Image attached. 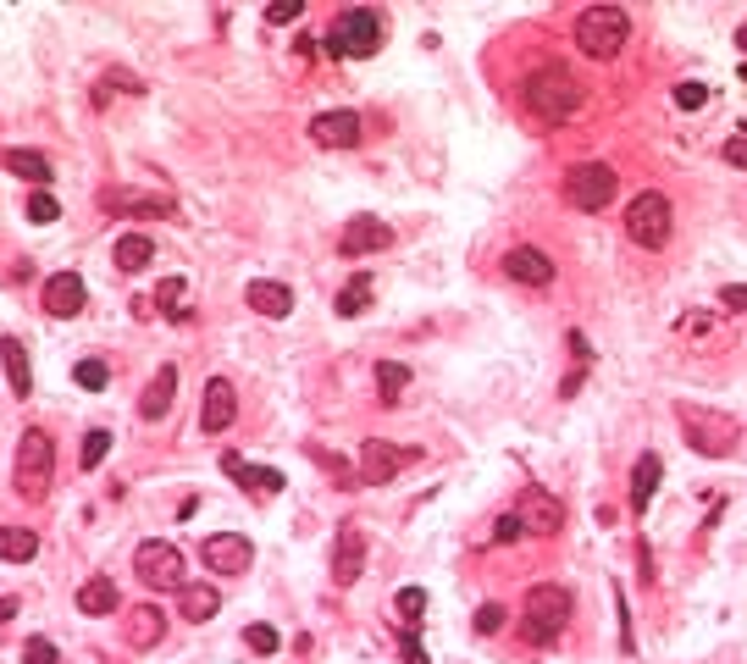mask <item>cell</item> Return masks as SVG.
Listing matches in <instances>:
<instances>
[{
  "mask_svg": "<svg viewBox=\"0 0 747 664\" xmlns=\"http://www.w3.org/2000/svg\"><path fill=\"white\" fill-rule=\"evenodd\" d=\"M0 366H6V388L17 393V399H28L34 393V371H28V349H23V338H0Z\"/></svg>",
  "mask_w": 747,
  "mask_h": 664,
  "instance_id": "obj_21",
  "label": "cell"
},
{
  "mask_svg": "<svg viewBox=\"0 0 747 664\" xmlns=\"http://www.w3.org/2000/svg\"><path fill=\"white\" fill-rule=\"evenodd\" d=\"M6 172H17V178L39 183V189L50 183V161H45L39 150H6Z\"/></svg>",
  "mask_w": 747,
  "mask_h": 664,
  "instance_id": "obj_30",
  "label": "cell"
},
{
  "mask_svg": "<svg viewBox=\"0 0 747 664\" xmlns=\"http://www.w3.org/2000/svg\"><path fill=\"white\" fill-rule=\"evenodd\" d=\"M504 277H510V283H526V288H548L554 283V261L532 244H515L510 255H504Z\"/></svg>",
  "mask_w": 747,
  "mask_h": 664,
  "instance_id": "obj_13",
  "label": "cell"
},
{
  "mask_svg": "<svg viewBox=\"0 0 747 664\" xmlns=\"http://www.w3.org/2000/svg\"><path fill=\"white\" fill-rule=\"evenodd\" d=\"M332 310H338V316H366L371 310V277H349V288L332 299Z\"/></svg>",
  "mask_w": 747,
  "mask_h": 664,
  "instance_id": "obj_31",
  "label": "cell"
},
{
  "mask_svg": "<svg viewBox=\"0 0 747 664\" xmlns=\"http://www.w3.org/2000/svg\"><path fill=\"white\" fill-rule=\"evenodd\" d=\"M222 471L233 476L238 487H249V493H283V471H255L244 454H222Z\"/></svg>",
  "mask_w": 747,
  "mask_h": 664,
  "instance_id": "obj_24",
  "label": "cell"
},
{
  "mask_svg": "<svg viewBox=\"0 0 747 664\" xmlns=\"http://www.w3.org/2000/svg\"><path fill=\"white\" fill-rule=\"evenodd\" d=\"M670 200H664L659 189H642L637 200L626 205V238L631 244H642V249H659L664 238H670Z\"/></svg>",
  "mask_w": 747,
  "mask_h": 664,
  "instance_id": "obj_8",
  "label": "cell"
},
{
  "mask_svg": "<svg viewBox=\"0 0 747 664\" xmlns=\"http://www.w3.org/2000/svg\"><path fill=\"white\" fill-rule=\"evenodd\" d=\"M565 200L576 205V211H604L609 200H615V166L604 161H576L565 172Z\"/></svg>",
  "mask_w": 747,
  "mask_h": 664,
  "instance_id": "obj_9",
  "label": "cell"
},
{
  "mask_svg": "<svg viewBox=\"0 0 747 664\" xmlns=\"http://www.w3.org/2000/svg\"><path fill=\"white\" fill-rule=\"evenodd\" d=\"M166 637V615L155 604H139V609H128V642L133 648H155V642Z\"/></svg>",
  "mask_w": 747,
  "mask_h": 664,
  "instance_id": "obj_27",
  "label": "cell"
},
{
  "mask_svg": "<svg viewBox=\"0 0 747 664\" xmlns=\"http://www.w3.org/2000/svg\"><path fill=\"white\" fill-rule=\"evenodd\" d=\"M681 432H687V449H698L703 460H720L742 443V421L725 410H698V404H681Z\"/></svg>",
  "mask_w": 747,
  "mask_h": 664,
  "instance_id": "obj_3",
  "label": "cell"
},
{
  "mask_svg": "<svg viewBox=\"0 0 747 664\" xmlns=\"http://www.w3.org/2000/svg\"><path fill=\"white\" fill-rule=\"evenodd\" d=\"M415 460H421V449H410V443L371 438L366 449H360V482L382 487V482H393V476H399L404 465H415Z\"/></svg>",
  "mask_w": 747,
  "mask_h": 664,
  "instance_id": "obj_11",
  "label": "cell"
},
{
  "mask_svg": "<svg viewBox=\"0 0 747 664\" xmlns=\"http://www.w3.org/2000/svg\"><path fill=\"white\" fill-rule=\"evenodd\" d=\"M681 327H687V332H709V327H714V316H709V310H703V316L692 310V316H681Z\"/></svg>",
  "mask_w": 747,
  "mask_h": 664,
  "instance_id": "obj_48",
  "label": "cell"
},
{
  "mask_svg": "<svg viewBox=\"0 0 747 664\" xmlns=\"http://www.w3.org/2000/svg\"><path fill=\"white\" fill-rule=\"evenodd\" d=\"M111 261H117V272H144V266L155 261V238L150 233H122L117 249H111Z\"/></svg>",
  "mask_w": 747,
  "mask_h": 664,
  "instance_id": "obj_26",
  "label": "cell"
},
{
  "mask_svg": "<svg viewBox=\"0 0 747 664\" xmlns=\"http://www.w3.org/2000/svg\"><path fill=\"white\" fill-rule=\"evenodd\" d=\"M720 305L725 310H747V283H725L720 288Z\"/></svg>",
  "mask_w": 747,
  "mask_h": 664,
  "instance_id": "obj_45",
  "label": "cell"
},
{
  "mask_svg": "<svg viewBox=\"0 0 747 664\" xmlns=\"http://www.w3.org/2000/svg\"><path fill=\"white\" fill-rule=\"evenodd\" d=\"M244 648L249 653H277V631L272 626H244Z\"/></svg>",
  "mask_w": 747,
  "mask_h": 664,
  "instance_id": "obj_37",
  "label": "cell"
},
{
  "mask_svg": "<svg viewBox=\"0 0 747 664\" xmlns=\"http://www.w3.org/2000/svg\"><path fill=\"white\" fill-rule=\"evenodd\" d=\"M360 570H366V537L344 526L338 543H332V581H338V587H355Z\"/></svg>",
  "mask_w": 747,
  "mask_h": 664,
  "instance_id": "obj_18",
  "label": "cell"
},
{
  "mask_svg": "<svg viewBox=\"0 0 747 664\" xmlns=\"http://www.w3.org/2000/svg\"><path fill=\"white\" fill-rule=\"evenodd\" d=\"M72 377H78V388H89V393H106L111 366H106V360H78V371H72Z\"/></svg>",
  "mask_w": 747,
  "mask_h": 664,
  "instance_id": "obj_35",
  "label": "cell"
},
{
  "mask_svg": "<svg viewBox=\"0 0 747 664\" xmlns=\"http://www.w3.org/2000/svg\"><path fill=\"white\" fill-rule=\"evenodd\" d=\"M23 659H28V664H56V642L28 637V642H23Z\"/></svg>",
  "mask_w": 747,
  "mask_h": 664,
  "instance_id": "obj_41",
  "label": "cell"
},
{
  "mask_svg": "<svg viewBox=\"0 0 747 664\" xmlns=\"http://www.w3.org/2000/svg\"><path fill=\"white\" fill-rule=\"evenodd\" d=\"M233 415H238V393H233V382H227V377H211V382H205V404H200V427L216 438V432L233 427Z\"/></svg>",
  "mask_w": 747,
  "mask_h": 664,
  "instance_id": "obj_15",
  "label": "cell"
},
{
  "mask_svg": "<svg viewBox=\"0 0 747 664\" xmlns=\"http://www.w3.org/2000/svg\"><path fill=\"white\" fill-rule=\"evenodd\" d=\"M399 653H404V664H432V659H427V648H421V637H415V631H399Z\"/></svg>",
  "mask_w": 747,
  "mask_h": 664,
  "instance_id": "obj_43",
  "label": "cell"
},
{
  "mask_svg": "<svg viewBox=\"0 0 747 664\" xmlns=\"http://www.w3.org/2000/svg\"><path fill=\"white\" fill-rule=\"evenodd\" d=\"M725 161H731V166H747V133H736V139H725Z\"/></svg>",
  "mask_w": 747,
  "mask_h": 664,
  "instance_id": "obj_46",
  "label": "cell"
},
{
  "mask_svg": "<svg viewBox=\"0 0 747 664\" xmlns=\"http://www.w3.org/2000/svg\"><path fill=\"white\" fill-rule=\"evenodd\" d=\"M172 399H178V366H161L150 377V388L139 393V415L144 421H166V415H172Z\"/></svg>",
  "mask_w": 747,
  "mask_h": 664,
  "instance_id": "obj_19",
  "label": "cell"
},
{
  "mask_svg": "<svg viewBox=\"0 0 747 664\" xmlns=\"http://www.w3.org/2000/svg\"><path fill=\"white\" fill-rule=\"evenodd\" d=\"M50 465H56V443H50V432H39V427H28L23 432V443H17V471H12V482H17V498H45V487H50Z\"/></svg>",
  "mask_w": 747,
  "mask_h": 664,
  "instance_id": "obj_5",
  "label": "cell"
},
{
  "mask_svg": "<svg viewBox=\"0 0 747 664\" xmlns=\"http://www.w3.org/2000/svg\"><path fill=\"white\" fill-rule=\"evenodd\" d=\"M294 17H305V0H277V6H266V23H294Z\"/></svg>",
  "mask_w": 747,
  "mask_h": 664,
  "instance_id": "obj_42",
  "label": "cell"
},
{
  "mask_svg": "<svg viewBox=\"0 0 747 664\" xmlns=\"http://www.w3.org/2000/svg\"><path fill=\"white\" fill-rule=\"evenodd\" d=\"M133 570H139V581H144V587H155V593H183V587H189V581H183V548L161 543V537L139 543Z\"/></svg>",
  "mask_w": 747,
  "mask_h": 664,
  "instance_id": "obj_7",
  "label": "cell"
},
{
  "mask_svg": "<svg viewBox=\"0 0 747 664\" xmlns=\"http://www.w3.org/2000/svg\"><path fill=\"white\" fill-rule=\"evenodd\" d=\"M471 626H476V631H498V626H504V609H498V604H482V609L471 615Z\"/></svg>",
  "mask_w": 747,
  "mask_h": 664,
  "instance_id": "obj_44",
  "label": "cell"
},
{
  "mask_svg": "<svg viewBox=\"0 0 747 664\" xmlns=\"http://www.w3.org/2000/svg\"><path fill=\"white\" fill-rule=\"evenodd\" d=\"M521 100H526V111L543 117V122H570L581 111V83H576V72H570V67L548 61V67H537L532 78H526Z\"/></svg>",
  "mask_w": 747,
  "mask_h": 664,
  "instance_id": "obj_1",
  "label": "cell"
},
{
  "mask_svg": "<svg viewBox=\"0 0 747 664\" xmlns=\"http://www.w3.org/2000/svg\"><path fill=\"white\" fill-rule=\"evenodd\" d=\"M676 106L681 111H703V106H709V89H703V83H676Z\"/></svg>",
  "mask_w": 747,
  "mask_h": 664,
  "instance_id": "obj_40",
  "label": "cell"
},
{
  "mask_svg": "<svg viewBox=\"0 0 747 664\" xmlns=\"http://www.w3.org/2000/svg\"><path fill=\"white\" fill-rule=\"evenodd\" d=\"M404 388H410V366H399V360H382L377 366V393L382 399H404Z\"/></svg>",
  "mask_w": 747,
  "mask_h": 664,
  "instance_id": "obj_32",
  "label": "cell"
},
{
  "mask_svg": "<svg viewBox=\"0 0 747 664\" xmlns=\"http://www.w3.org/2000/svg\"><path fill=\"white\" fill-rule=\"evenodd\" d=\"M310 139H316L321 150H349V144L360 139V117L355 111H316V117H310Z\"/></svg>",
  "mask_w": 747,
  "mask_h": 664,
  "instance_id": "obj_16",
  "label": "cell"
},
{
  "mask_svg": "<svg viewBox=\"0 0 747 664\" xmlns=\"http://www.w3.org/2000/svg\"><path fill=\"white\" fill-rule=\"evenodd\" d=\"M161 310L178 316V321H189V277H166L161 283Z\"/></svg>",
  "mask_w": 747,
  "mask_h": 664,
  "instance_id": "obj_33",
  "label": "cell"
},
{
  "mask_svg": "<svg viewBox=\"0 0 747 664\" xmlns=\"http://www.w3.org/2000/svg\"><path fill=\"white\" fill-rule=\"evenodd\" d=\"M736 78H742V83H747V61H742V67H736Z\"/></svg>",
  "mask_w": 747,
  "mask_h": 664,
  "instance_id": "obj_50",
  "label": "cell"
},
{
  "mask_svg": "<svg viewBox=\"0 0 747 664\" xmlns=\"http://www.w3.org/2000/svg\"><path fill=\"white\" fill-rule=\"evenodd\" d=\"M89 305V288H83V277L78 272H56L45 283V310L56 321H67V316H78V310Z\"/></svg>",
  "mask_w": 747,
  "mask_h": 664,
  "instance_id": "obj_17",
  "label": "cell"
},
{
  "mask_svg": "<svg viewBox=\"0 0 747 664\" xmlns=\"http://www.w3.org/2000/svg\"><path fill=\"white\" fill-rule=\"evenodd\" d=\"M377 50H382V17L371 12V6H349V12H338V23H332V34H327V56L332 61L377 56Z\"/></svg>",
  "mask_w": 747,
  "mask_h": 664,
  "instance_id": "obj_4",
  "label": "cell"
},
{
  "mask_svg": "<svg viewBox=\"0 0 747 664\" xmlns=\"http://www.w3.org/2000/svg\"><path fill=\"white\" fill-rule=\"evenodd\" d=\"M393 244V227L382 222V216H349L344 238H338V249L344 255H377V249Z\"/></svg>",
  "mask_w": 747,
  "mask_h": 664,
  "instance_id": "obj_14",
  "label": "cell"
},
{
  "mask_svg": "<svg viewBox=\"0 0 747 664\" xmlns=\"http://www.w3.org/2000/svg\"><path fill=\"white\" fill-rule=\"evenodd\" d=\"M526 637L532 642H559V631L570 626V593L565 587H554V581H543V587H532V593H526Z\"/></svg>",
  "mask_w": 747,
  "mask_h": 664,
  "instance_id": "obj_6",
  "label": "cell"
},
{
  "mask_svg": "<svg viewBox=\"0 0 747 664\" xmlns=\"http://www.w3.org/2000/svg\"><path fill=\"white\" fill-rule=\"evenodd\" d=\"M61 216V205H56V194H45V189H34V200H28V222H39V227H50Z\"/></svg>",
  "mask_w": 747,
  "mask_h": 664,
  "instance_id": "obj_36",
  "label": "cell"
},
{
  "mask_svg": "<svg viewBox=\"0 0 747 664\" xmlns=\"http://www.w3.org/2000/svg\"><path fill=\"white\" fill-rule=\"evenodd\" d=\"M200 559H205V570H211V576H244L249 559H255V543H249V537H238V532H216V537H205Z\"/></svg>",
  "mask_w": 747,
  "mask_h": 664,
  "instance_id": "obj_12",
  "label": "cell"
},
{
  "mask_svg": "<svg viewBox=\"0 0 747 664\" xmlns=\"http://www.w3.org/2000/svg\"><path fill=\"white\" fill-rule=\"evenodd\" d=\"M659 482H664V460L653 449L637 454V465H631V510H648L653 493H659Z\"/></svg>",
  "mask_w": 747,
  "mask_h": 664,
  "instance_id": "obj_22",
  "label": "cell"
},
{
  "mask_svg": "<svg viewBox=\"0 0 747 664\" xmlns=\"http://www.w3.org/2000/svg\"><path fill=\"white\" fill-rule=\"evenodd\" d=\"M736 45H742V56H747V28H736Z\"/></svg>",
  "mask_w": 747,
  "mask_h": 664,
  "instance_id": "obj_49",
  "label": "cell"
},
{
  "mask_svg": "<svg viewBox=\"0 0 747 664\" xmlns=\"http://www.w3.org/2000/svg\"><path fill=\"white\" fill-rule=\"evenodd\" d=\"M216 609H222V598H216V587H211V581H189V587L178 593V615H183V620H194V626H205V620H211Z\"/></svg>",
  "mask_w": 747,
  "mask_h": 664,
  "instance_id": "obj_25",
  "label": "cell"
},
{
  "mask_svg": "<svg viewBox=\"0 0 747 664\" xmlns=\"http://www.w3.org/2000/svg\"><path fill=\"white\" fill-rule=\"evenodd\" d=\"M249 310H255V316H272V321H283L288 310H294V288L288 283H272V277H266V283H249Z\"/></svg>",
  "mask_w": 747,
  "mask_h": 664,
  "instance_id": "obj_23",
  "label": "cell"
},
{
  "mask_svg": "<svg viewBox=\"0 0 747 664\" xmlns=\"http://www.w3.org/2000/svg\"><path fill=\"white\" fill-rule=\"evenodd\" d=\"M521 537H526L521 515H515V510H504V515H498V526H493V543H521Z\"/></svg>",
  "mask_w": 747,
  "mask_h": 664,
  "instance_id": "obj_38",
  "label": "cell"
},
{
  "mask_svg": "<svg viewBox=\"0 0 747 664\" xmlns=\"http://www.w3.org/2000/svg\"><path fill=\"white\" fill-rule=\"evenodd\" d=\"M581 382H587V371L576 366V371H570L565 382H559V399H576V393H581Z\"/></svg>",
  "mask_w": 747,
  "mask_h": 664,
  "instance_id": "obj_47",
  "label": "cell"
},
{
  "mask_svg": "<svg viewBox=\"0 0 747 664\" xmlns=\"http://www.w3.org/2000/svg\"><path fill=\"white\" fill-rule=\"evenodd\" d=\"M106 454H111V432H106V427H95L89 438L78 443V465H83V471H95V465L106 460Z\"/></svg>",
  "mask_w": 747,
  "mask_h": 664,
  "instance_id": "obj_34",
  "label": "cell"
},
{
  "mask_svg": "<svg viewBox=\"0 0 747 664\" xmlns=\"http://www.w3.org/2000/svg\"><path fill=\"white\" fill-rule=\"evenodd\" d=\"M78 609H83V615H111V609H117V581H111V576L83 581V587H78Z\"/></svg>",
  "mask_w": 747,
  "mask_h": 664,
  "instance_id": "obj_28",
  "label": "cell"
},
{
  "mask_svg": "<svg viewBox=\"0 0 747 664\" xmlns=\"http://www.w3.org/2000/svg\"><path fill=\"white\" fill-rule=\"evenodd\" d=\"M515 515H521V526H526L532 537H554V532H565V504H559L548 487H537V482L521 487V498H515Z\"/></svg>",
  "mask_w": 747,
  "mask_h": 664,
  "instance_id": "obj_10",
  "label": "cell"
},
{
  "mask_svg": "<svg viewBox=\"0 0 747 664\" xmlns=\"http://www.w3.org/2000/svg\"><path fill=\"white\" fill-rule=\"evenodd\" d=\"M106 211H122V216H161V222H172L178 216V200H166V194H106Z\"/></svg>",
  "mask_w": 747,
  "mask_h": 664,
  "instance_id": "obj_20",
  "label": "cell"
},
{
  "mask_svg": "<svg viewBox=\"0 0 747 664\" xmlns=\"http://www.w3.org/2000/svg\"><path fill=\"white\" fill-rule=\"evenodd\" d=\"M34 554H39V537L28 526H0V559L6 565H28Z\"/></svg>",
  "mask_w": 747,
  "mask_h": 664,
  "instance_id": "obj_29",
  "label": "cell"
},
{
  "mask_svg": "<svg viewBox=\"0 0 747 664\" xmlns=\"http://www.w3.org/2000/svg\"><path fill=\"white\" fill-rule=\"evenodd\" d=\"M399 615H404V620H421V615H427V587H404V593H399Z\"/></svg>",
  "mask_w": 747,
  "mask_h": 664,
  "instance_id": "obj_39",
  "label": "cell"
},
{
  "mask_svg": "<svg viewBox=\"0 0 747 664\" xmlns=\"http://www.w3.org/2000/svg\"><path fill=\"white\" fill-rule=\"evenodd\" d=\"M631 39V17L620 6H587L576 17V50L593 61H615Z\"/></svg>",
  "mask_w": 747,
  "mask_h": 664,
  "instance_id": "obj_2",
  "label": "cell"
}]
</instances>
